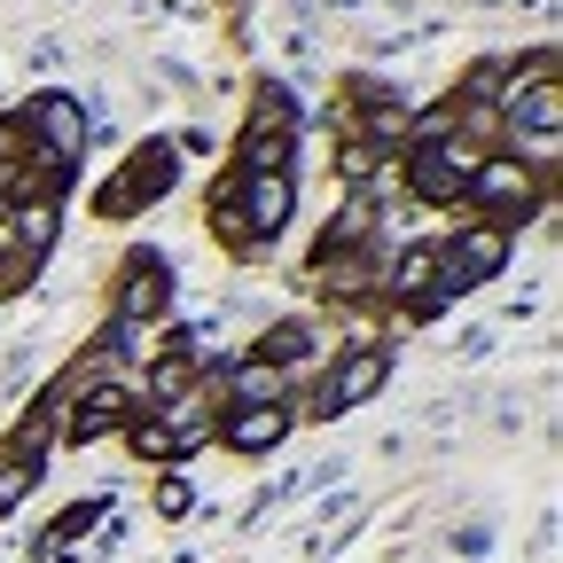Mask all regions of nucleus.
Segmentation results:
<instances>
[{
  "mask_svg": "<svg viewBox=\"0 0 563 563\" xmlns=\"http://www.w3.org/2000/svg\"><path fill=\"white\" fill-rule=\"evenodd\" d=\"M282 431H290V415H282L274 399H266V407L228 415V446H243V454H258V446H266V439H282Z\"/></svg>",
  "mask_w": 563,
  "mask_h": 563,
  "instance_id": "6e6552de",
  "label": "nucleus"
},
{
  "mask_svg": "<svg viewBox=\"0 0 563 563\" xmlns=\"http://www.w3.org/2000/svg\"><path fill=\"white\" fill-rule=\"evenodd\" d=\"M485 211H532L540 203V188H532V173L517 165V157H485V165H470V180H462Z\"/></svg>",
  "mask_w": 563,
  "mask_h": 563,
  "instance_id": "f03ea898",
  "label": "nucleus"
},
{
  "mask_svg": "<svg viewBox=\"0 0 563 563\" xmlns=\"http://www.w3.org/2000/svg\"><path fill=\"white\" fill-rule=\"evenodd\" d=\"M32 125H40V141H47V157H79V141H87V118H79V102H70V95H40L32 110H24Z\"/></svg>",
  "mask_w": 563,
  "mask_h": 563,
  "instance_id": "39448f33",
  "label": "nucleus"
},
{
  "mask_svg": "<svg viewBox=\"0 0 563 563\" xmlns=\"http://www.w3.org/2000/svg\"><path fill=\"white\" fill-rule=\"evenodd\" d=\"M165 298H173V274H165L150 251H133V266H125V282H118V321L133 329L141 313H157Z\"/></svg>",
  "mask_w": 563,
  "mask_h": 563,
  "instance_id": "20e7f679",
  "label": "nucleus"
},
{
  "mask_svg": "<svg viewBox=\"0 0 563 563\" xmlns=\"http://www.w3.org/2000/svg\"><path fill=\"white\" fill-rule=\"evenodd\" d=\"M16 243H24V251H47V243H55V196H40V203L24 211V228H16Z\"/></svg>",
  "mask_w": 563,
  "mask_h": 563,
  "instance_id": "f8f14e48",
  "label": "nucleus"
},
{
  "mask_svg": "<svg viewBox=\"0 0 563 563\" xmlns=\"http://www.w3.org/2000/svg\"><path fill=\"white\" fill-rule=\"evenodd\" d=\"M173 180V150L157 141V150H141L118 180H110V196H102V211H141V203H157V188Z\"/></svg>",
  "mask_w": 563,
  "mask_h": 563,
  "instance_id": "7ed1b4c3",
  "label": "nucleus"
},
{
  "mask_svg": "<svg viewBox=\"0 0 563 563\" xmlns=\"http://www.w3.org/2000/svg\"><path fill=\"white\" fill-rule=\"evenodd\" d=\"M431 274H439V251H399L391 290H399V298H431Z\"/></svg>",
  "mask_w": 563,
  "mask_h": 563,
  "instance_id": "9b49d317",
  "label": "nucleus"
},
{
  "mask_svg": "<svg viewBox=\"0 0 563 563\" xmlns=\"http://www.w3.org/2000/svg\"><path fill=\"white\" fill-rule=\"evenodd\" d=\"M376 384H384V352L368 344V352H352V361L329 376V391H321V415H344V407H361Z\"/></svg>",
  "mask_w": 563,
  "mask_h": 563,
  "instance_id": "0eeeda50",
  "label": "nucleus"
},
{
  "mask_svg": "<svg viewBox=\"0 0 563 563\" xmlns=\"http://www.w3.org/2000/svg\"><path fill=\"white\" fill-rule=\"evenodd\" d=\"M555 118H563V95H555V79H540L532 95H517V118H509V125H517V133L532 125V141L548 150V141H555Z\"/></svg>",
  "mask_w": 563,
  "mask_h": 563,
  "instance_id": "1a4fd4ad",
  "label": "nucleus"
},
{
  "mask_svg": "<svg viewBox=\"0 0 563 563\" xmlns=\"http://www.w3.org/2000/svg\"><path fill=\"white\" fill-rule=\"evenodd\" d=\"M470 150H462V141H422V150L407 157V188L422 196V203H454L462 196V180H470Z\"/></svg>",
  "mask_w": 563,
  "mask_h": 563,
  "instance_id": "f257e3e1",
  "label": "nucleus"
},
{
  "mask_svg": "<svg viewBox=\"0 0 563 563\" xmlns=\"http://www.w3.org/2000/svg\"><path fill=\"white\" fill-rule=\"evenodd\" d=\"M118 415H125V391L110 384V391H95V399H87L79 415H70V439H102V431H110Z\"/></svg>",
  "mask_w": 563,
  "mask_h": 563,
  "instance_id": "9d476101",
  "label": "nucleus"
},
{
  "mask_svg": "<svg viewBox=\"0 0 563 563\" xmlns=\"http://www.w3.org/2000/svg\"><path fill=\"white\" fill-rule=\"evenodd\" d=\"M157 517H188V485H180V477L157 485Z\"/></svg>",
  "mask_w": 563,
  "mask_h": 563,
  "instance_id": "ddd939ff",
  "label": "nucleus"
},
{
  "mask_svg": "<svg viewBox=\"0 0 563 563\" xmlns=\"http://www.w3.org/2000/svg\"><path fill=\"white\" fill-rule=\"evenodd\" d=\"M243 203H251V228L274 235L298 211V188H290V173H243Z\"/></svg>",
  "mask_w": 563,
  "mask_h": 563,
  "instance_id": "423d86ee",
  "label": "nucleus"
}]
</instances>
